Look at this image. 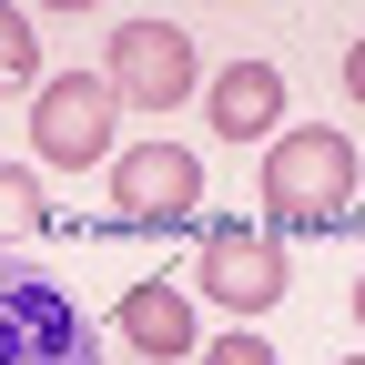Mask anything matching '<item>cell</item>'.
<instances>
[{
	"label": "cell",
	"mask_w": 365,
	"mask_h": 365,
	"mask_svg": "<svg viewBox=\"0 0 365 365\" xmlns=\"http://www.w3.org/2000/svg\"><path fill=\"white\" fill-rule=\"evenodd\" d=\"M0 365H91L71 284H51L41 264H0Z\"/></svg>",
	"instance_id": "cell-1"
},
{
	"label": "cell",
	"mask_w": 365,
	"mask_h": 365,
	"mask_svg": "<svg viewBox=\"0 0 365 365\" xmlns=\"http://www.w3.org/2000/svg\"><path fill=\"white\" fill-rule=\"evenodd\" d=\"M264 203L274 223H345L355 203V153H345V132H284V143L264 153Z\"/></svg>",
	"instance_id": "cell-2"
},
{
	"label": "cell",
	"mask_w": 365,
	"mask_h": 365,
	"mask_svg": "<svg viewBox=\"0 0 365 365\" xmlns=\"http://www.w3.org/2000/svg\"><path fill=\"white\" fill-rule=\"evenodd\" d=\"M112 102H143V112H173L182 91H193V41H182L173 21H132L112 31Z\"/></svg>",
	"instance_id": "cell-3"
},
{
	"label": "cell",
	"mask_w": 365,
	"mask_h": 365,
	"mask_svg": "<svg viewBox=\"0 0 365 365\" xmlns=\"http://www.w3.org/2000/svg\"><path fill=\"white\" fill-rule=\"evenodd\" d=\"M193 284L213 304H234V314H264L274 294H284V244L254 234V223H213L203 234V264H193Z\"/></svg>",
	"instance_id": "cell-4"
},
{
	"label": "cell",
	"mask_w": 365,
	"mask_h": 365,
	"mask_svg": "<svg viewBox=\"0 0 365 365\" xmlns=\"http://www.w3.org/2000/svg\"><path fill=\"white\" fill-rule=\"evenodd\" d=\"M31 143H41V163H102L112 153V81H91V71H71V81H51L41 91V112H31Z\"/></svg>",
	"instance_id": "cell-5"
},
{
	"label": "cell",
	"mask_w": 365,
	"mask_h": 365,
	"mask_svg": "<svg viewBox=\"0 0 365 365\" xmlns=\"http://www.w3.org/2000/svg\"><path fill=\"white\" fill-rule=\"evenodd\" d=\"M112 203L132 223H182L203 203V163L173 153V143H143V153H112Z\"/></svg>",
	"instance_id": "cell-6"
},
{
	"label": "cell",
	"mask_w": 365,
	"mask_h": 365,
	"mask_svg": "<svg viewBox=\"0 0 365 365\" xmlns=\"http://www.w3.org/2000/svg\"><path fill=\"white\" fill-rule=\"evenodd\" d=\"M274 112H284V81H274V61H234L213 81V132L223 143H254V132H274Z\"/></svg>",
	"instance_id": "cell-7"
},
{
	"label": "cell",
	"mask_w": 365,
	"mask_h": 365,
	"mask_svg": "<svg viewBox=\"0 0 365 365\" xmlns=\"http://www.w3.org/2000/svg\"><path fill=\"white\" fill-rule=\"evenodd\" d=\"M122 335L143 355H182V345H193V304H182L173 284H132L122 294Z\"/></svg>",
	"instance_id": "cell-8"
},
{
	"label": "cell",
	"mask_w": 365,
	"mask_h": 365,
	"mask_svg": "<svg viewBox=\"0 0 365 365\" xmlns=\"http://www.w3.org/2000/svg\"><path fill=\"white\" fill-rule=\"evenodd\" d=\"M31 234H41V182L0 163V244H31Z\"/></svg>",
	"instance_id": "cell-9"
},
{
	"label": "cell",
	"mask_w": 365,
	"mask_h": 365,
	"mask_svg": "<svg viewBox=\"0 0 365 365\" xmlns=\"http://www.w3.org/2000/svg\"><path fill=\"white\" fill-rule=\"evenodd\" d=\"M31 61H41L31 21H21V11H0V81H31Z\"/></svg>",
	"instance_id": "cell-10"
},
{
	"label": "cell",
	"mask_w": 365,
	"mask_h": 365,
	"mask_svg": "<svg viewBox=\"0 0 365 365\" xmlns=\"http://www.w3.org/2000/svg\"><path fill=\"white\" fill-rule=\"evenodd\" d=\"M203 365H274V345H264V335H223Z\"/></svg>",
	"instance_id": "cell-11"
}]
</instances>
